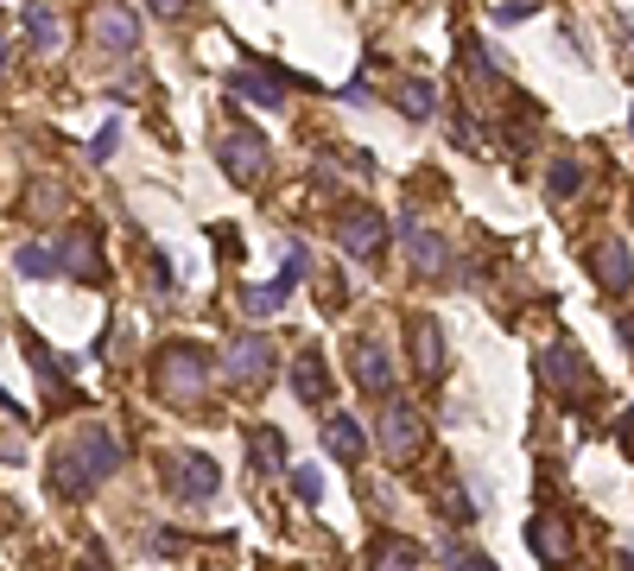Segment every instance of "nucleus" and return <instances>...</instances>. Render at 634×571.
I'll use <instances>...</instances> for the list:
<instances>
[{"label":"nucleus","mask_w":634,"mask_h":571,"mask_svg":"<svg viewBox=\"0 0 634 571\" xmlns=\"http://www.w3.org/2000/svg\"><path fill=\"white\" fill-rule=\"evenodd\" d=\"M216 159H223V172L235 184H260L267 179V165H273V153H267V140L254 128H228L223 147H216Z\"/></svg>","instance_id":"obj_5"},{"label":"nucleus","mask_w":634,"mask_h":571,"mask_svg":"<svg viewBox=\"0 0 634 571\" xmlns=\"http://www.w3.org/2000/svg\"><path fill=\"white\" fill-rule=\"evenodd\" d=\"M147 13H152V20H184V13H191V0H147Z\"/></svg>","instance_id":"obj_30"},{"label":"nucleus","mask_w":634,"mask_h":571,"mask_svg":"<svg viewBox=\"0 0 634 571\" xmlns=\"http://www.w3.org/2000/svg\"><path fill=\"white\" fill-rule=\"evenodd\" d=\"M115 470H121V444H115V432L83 425V439L76 444L51 451V489L64 495V502H89L96 483L101 476H115Z\"/></svg>","instance_id":"obj_1"},{"label":"nucleus","mask_w":634,"mask_h":571,"mask_svg":"<svg viewBox=\"0 0 634 571\" xmlns=\"http://www.w3.org/2000/svg\"><path fill=\"white\" fill-rule=\"evenodd\" d=\"M115 140H121V128H115V121H101V133H96V140H89V159H96V165H101V159L115 153Z\"/></svg>","instance_id":"obj_29"},{"label":"nucleus","mask_w":634,"mask_h":571,"mask_svg":"<svg viewBox=\"0 0 634 571\" xmlns=\"http://www.w3.org/2000/svg\"><path fill=\"white\" fill-rule=\"evenodd\" d=\"M248 464L260 470V476H286V444H279L273 425H254L248 432Z\"/></svg>","instance_id":"obj_17"},{"label":"nucleus","mask_w":634,"mask_h":571,"mask_svg":"<svg viewBox=\"0 0 634 571\" xmlns=\"http://www.w3.org/2000/svg\"><path fill=\"white\" fill-rule=\"evenodd\" d=\"M159 470H165V489H172L178 502H209V495H216V464H209L203 451H165Z\"/></svg>","instance_id":"obj_4"},{"label":"nucleus","mask_w":634,"mask_h":571,"mask_svg":"<svg viewBox=\"0 0 634 571\" xmlns=\"http://www.w3.org/2000/svg\"><path fill=\"white\" fill-rule=\"evenodd\" d=\"M406 343H412V368H419V381H438V375H444V331H438V317L412 312V317H406Z\"/></svg>","instance_id":"obj_8"},{"label":"nucleus","mask_w":634,"mask_h":571,"mask_svg":"<svg viewBox=\"0 0 634 571\" xmlns=\"http://www.w3.org/2000/svg\"><path fill=\"white\" fill-rule=\"evenodd\" d=\"M286 476H292V495H299V502H324V476H318L311 464L286 470Z\"/></svg>","instance_id":"obj_25"},{"label":"nucleus","mask_w":634,"mask_h":571,"mask_svg":"<svg viewBox=\"0 0 634 571\" xmlns=\"http://www.w3.org/2000/svg\"><path fill=\"white\" fill-rule=\"evenodd\" d=\"M578 184H583V165H578V159H558L552 179H546V191H552V197H578Z\"/></svg>","instance_id":"obj_22"},{"label":"nucleus","mask_w":634,"mask_h":571,"mask_svg":"<svg viewBox=\"0 0 634 571\" xmlns=\"http://www.w3.org/2000/svg\"><path fill=\"white\" fill-rule=\"evenodd\" d=\"M350 368L362 394H394V356L375 337H350Z\"/></svg>","instance_id":"obj_7"},{"label":"nucleus","mask_w":634,"mask_h":571,"mask_svg":"<svg viewBox=\"0 0 634 571\" xmlns=\"http://www.w3.org/2000/svg\"><path fill=\"white\" fill-rule=\"evenodd\" d=\"M209 356H203L197 343H159V356H152V388L159 400H172V407H197L203 388H209Z\"/></svg>","instance_id":"obj_2"},{"label":"nucleus","mask_w":634,"mask_h":571,"mask_svg":"<svg viewBox=\"0 0 634 571\" xmlns=\"http://www.w3.org/2000/svg\"><path fill=\"white\" fill-rule=\"evenodd\" d=\"M431 103H438V96H431V83H406V89H400L406 115H431Z\"/></svg>","instance_id":"obj_26"},{"label":"nucleus","mask_w":634,"mask_h":571,"mask_svg":"<svg viewBox=\"0 0 634 571\" xmlns=\"http://www.w3.org/2000/svg\"><path fill=\"white\" fill-rule=\"evenodd\" d=\"M533 552L552 565V559H565V534H552V520H533Z\"/></svg>","instance_id":"obj_23"},{"label":"nucleus","mask_w":634,"mask_h":571,"mask_svg":"<svg viewBox=\"0 0 634 571\" xmlns=\"http://www.w3.org/2000/svg\"><path fill=\"white\" fill-rule=\"evenodd\" d=\"M223 381H235V388H267L273 381V337H260V331H241V337L223 349Z\"/></svg>","instance_id":"obj_3"},{"label":"nucleus","mask_w":634,"mask_h":571,"mask_svg":"<svg viewBox=\"0 0 634 571\" xmlns=\"http://www.w3.org/2000/svg\"><path fill=\"white\" fill-rule=\"evenodd\" d=\"M527 13H533V0H502V13H495V20L514 26V20H527Z\"/></svg>","instance_id":"obj_31"},{"label":"nucleus","mask_w":634,"mask_h":571,"mask_svg":"<svg viewBox=\"0 0 634 571\" xmlns=\"http://www.w3.org/2000/svg\"><path fill=\"white\" fill-rule=\"evenodd\" d=\"M406 260H412L419 280H438V273L451 267V241L438 229H406Z\"/></svg>","instance_id":"obj_13"},{"label":"nucleus","mask_w":634,"mask_h":571,"mask_svg":"<svg viewBox=\"0 0 634 571\" xmlns=\"http://www.w3.org/2000/svg\"><path fill=\"white\" fill-rule=\"evenodd\" d=\"M286 292H292L286 280H273V286H248V312H279V305H286Z\"/></svg>","instance_id":"obj_24"},{"label":"nucleus","mask_w":634,"mask_h":571,"mask_svg":"<svg viewBox=\"0 0 634 571\" xmlns=\"http://www.w3.org/2000/svg\"><path fill=\"white\" fill-rule=\"evenodd\" d=\"M419 444H426V419L412 413V407H387L380 413V457L387 464H406Z\"/></svg>","instance_id":"obj_6"},{"label":"nucleus","mask_w":634,"mask_h":571,"mask_svg":"<svg viewBox=\"0 0 634 571\" xmlns=\"http://www.w3.org/2000/svg\"><path fill=\"white\" fill-rule=\"evenodd\" d=\"M13 267H20L25 280H51V273H64V267H57V241H25L20 255H13Z\"/></svg>","instance_id":"obj_18"},{"label":"nucleus","mask_w":634,"mask_h":571,"mask_svg":"<svg viewBox=\"0 0 634 571\" xmlns=\"http://www.w3.org/2000/svg\"><path fill=\"white\" fill-rule=\"evenodd\" d=\"M57 204H64V191L39 179V184H32V204H25V209H32V216H45V209H57Z\"/></svg>","instance_id":"obj_28"},{"label":"nucleus","mask_w":634,"mask_h":571,"mask_svg":"<svg viewBox=\"0 0 634 571\" xmlns=\"http://www.w3.org/2000/svg\"><path fill=\"white\" fill-rule=\"evenodd\" d=\"M7 57H13V52H7V39H0V71H7Z\"/></svg>","instance_id":"obj_33"},{"label":"nucleus","mask_w":634,"mask_h":571,"mask_svg":"<svg viewBox=\"0 0 634 571\" xmlns=\"http://www.w3.org/2000/svg\"><path fill=\"white\" fill-rule=\"evenodd\" d=\"M546 381H552L558 394H571V400L590 394V368H583V356L571 343H565V349H546Z\"/></svg>","instance_id":"obj_14"},{"label":"nucleus","mask_w":634,"mask_h":571,"mask_svg":"<svg viewBox=\"0 0 634 571\" xmlns=\"http://www.w3.org/2000/svg\"><path fill=\"white\" fill-rule=\"evenodd\" d=\"M380 241H387V229H380L375 209H343V216H336V248H343V255L375 260V255H380Z\"/></svg>","instance_id":"obj_10"},{"label":"nucleus","mask_w":634,"mask_h":571,"mask_svg":"<svg viewBox=\"0 0 634 571\" xmlns=\"http://www.w3.org/2000/svg\"><path fill=\"white\" fill-rule=\"evenodd\" d=\"M279 280H286V286H299V280H311V255H304L299 241H292V248H286V273H279Z\"/></svg>","instance_id":"obj_27"},{"label":"nucleus","mask_w":634,"mask_h":571,"mask_svg":"<svg viewBox=\"0 0 634 571\" xmlns=\"http://www.w3.org/2000/svg\"><path fill=\"white\" fill-rule=\"evenodd\" d=\"M25 32H32V45H39V52H57V45H64V26H57V13H51L45 0H32V7H25Z\"/></svg>","instance_id":"obj_19"},{"label":"nucleus","mask_w":634,"mask_h":571,"mask_svg":"<svg viewBox=\"0 0 634 571\" xmlns=\"http://www.w3.org/2000/svg\"><path fill=\"white\" fill-rule=\"evenodd\" d=\"M451 565H456V571H495L482 552H451Z\"/></svg>","instance_id":"obj_32"},{"label":"nucleus","mask_w":634,"mask_h":571,"mask_svg":"<svg viewBox=\"0 0 634 571\" xmlns=\"http://www.w3.org/2000/svg\"><path fill=\"white\" fill-rule=\"evenodd\" d=\"M235 96H248V103L260 108H279L286 103V89H292V77H279V64H254V71H235Z\"/></svg>","instance_id":"obj_12"},{"label":"nucleus","mask_w":634,"mask_h":571,"mask_svg":"<svg viewBox=\"0 0 634 571\" xmlns=\"http://www.w3.org/2000/svg\"><path fill=\"white\" fill-rule=\"evenodd\" d=\"M292 394H299L304 407H324L330 400V375H324V356H318V349H304L299 363H292Z\"/></svg>","instance_id":"obj_15"},{"label":"nucleus","mask_w":634,"mask_h":571,"mask_svg":"<svg viewBox=\"0 0 634 571\" xmlns=\"http://www.w3.org/2000/svg\"><path fill=\"white\" fill-rule=\"evenodd\" d=\"M57 267L76 273V280H101V255H96V229H89V223H76V229L57 241Z\"/></svg>","instance_id":"obj_11"},{"label":"nucleus","mask_w":634,"mask_h":571,"mask_svg":"<svg viewBox=\"0 0 634 571\" xmlns=\"http://www.w3.org/2000/svg\"><path fill=\"white\" fill-rule=\"evenodd\" d=\"M368 571H419V546L380 540V546H375V559H368Z\"/></svg>","instance_id":"obj_21"},{"label":"nucleus","mask_w":634,"mask_h":571,"mask_svg":"<svg viewBox=\"0 0 634 571\" xmlns=\"http://www.w3.org/2000/svg\"><path fill=\"white\" fill-rule=\"evenodd\" d=\"M597 280L615 286V292H622V286H634V267H628V248H622V241L597 248Z\"/></svg>","instance_id":"obj_20"},{"label":"nucleus","mask_w":634,"mask_h":571,"mask_svg":"<svg viewBox=\"0 0 634 571\" xmlns=\"http://www.w3.org/2000/svg\"><path fill=\"white\" fill-rule=\"evenodd\" d=\"M89 32H96V45L101 52H140V20L127 13L121 0H101L96 7V20H89Z\"/></svg>","instance_id":"obj_9"},{"label":"nucleus","mask_w":634,"mask_h":571,"mask_svg":"<svg viewBox=\"0 0 634 571\" xmlns=\"http://www.w3.org/2000/svg\"><path fill=\"white\" fill-rule=\"evenodd\" d=\"M324 444H330V457H336V464H362V451H368V439H362V425H355L350 413H336L324 425Z\"/></svg>","instance_id":"obj_16"}]
</instances>
